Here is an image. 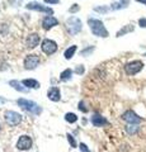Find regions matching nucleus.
Masks as SVG:
<instances>
[{
  "label": "nucleus",
  "instance_id": "nucleus-9",
  "mask_svg": "<svg viewBox=\"0 0 146 152\" xmlns=\"http://www.w3.org/2000/svg\"><path fill=\"white\" fill-rule=\"evenodd\" d=\"M32 147V138L29 136H21L17 142V148L21 151H28Z\"/></svg>",
  "mask_w": 146,
  "mask_h": 152
},
{
  "label": "nucleus",
  "instance_id": "nucleus-7",
  "mask_svg": "<svg viewBox=\"0 0 146 152\" xmlns=\"http://www.w3.org/2000/svg\"><path fill=\"white\" fill-rule=\"evenodd\" d=\"M41 48L46 55H52V53H55V52L57 51V43H56L55 41H52V39L46 38V39L42 41Z\"/></svg>",
  "mask_w": 146,
  "mask_h": 152
},
{
  "label": "nucleus",
  "instance_id": "nucleus-25",
  "mask_svg": "<svg viewBox=\"0 0 146 152\" xmlns=\"http://www.w3.org/2000/svg\"><path fill=\"white\" fill-rule=\"evenodd\" d=\"M67 141L70 142V145H71V147H73V148H75V147H76V142H75L74 137H73L71 134H67Z\"/></svg>",
  "mask_w": 146,
  "mask_h": 152
},
{
  "label": "nucleus",
  "instance_id": "nucleus-2",
  "mask_svg": "<svg viewBox=\"0 0 146 152\" xmlns=\"http://www.w3.org/2000/svg\"><path fill=\"white\" fill-rule=\"evenodd\" d=\"M17 104H18V105H19L22 109H24L26 112L31 113V114H40V113L42 112V108H41L37 103L32 102V100H28V99H24V98L18 99Z\"/></svg>",
  "mask_w": 146,
  "mask_h": 152
},
{
  "label": "nucleus",
  "instance_id": "nucleus-6",
  "mask_svg": "<svg viewBox=\"0 0 146 152\" xmlns=\"http://www.w3.org/2000/svg\"><path fill=\"white\" fill-rule=\"evenodd\" d=\"M122 119H123L127 124H140L144 119L141 117H139L134 110H126L122 114Z\"/></svg>",
  "mask_w": 146,
  "mask_h": 152
},
{
  "label": "nucleus",
  "instance_id": "nucleus-14",
  "mask_svg": "<svg viewBox=\"0 0 146 152\" xmlns=\"http://www.w3.org/2000/svg\"><path fill=\"white\" fill-rule=\"evenodd\" d=\"M130 5V0H113L111 4L112 10H121V9H126Z\"/></svg>",
  "mask_w": 146,
  "mask_h": 152
},
{
  "label": "nucleus",
  "instance_id": "nucleus-5",
  "mask_svg": "<svg viewBox=\"0 0 146 152\" xmlns=\"http://www.w3.org/2000/svg\"><path fill=\"white\" fill-rule=\"evenodd\" d=\"M4 118H5V122L8 123L9 126H18L19 123L22 122V115L19 113H17V112H13V110H7L5 113H4Z\"/></svg>",
  "mask_w": 146,
  "mask_h": 152
},
{
  "label": "nucleus",
  "instance_id": "nucleus-30",
  "mask_svg": "<svg viewBox=\"0 0 146 152\" xmlns=\"http://www.w3.org/2000/svg\"><path fill=\"white\" fill-rule=\"evenodd\" d=\"M139 26L141 28H146V18H140L139 19Z\"/></svg>",
  "mask_w": 146,
  "mask_h": 152
},
{
  "label": "nucleus",
  "instance_id": "nucleus-24",
  "mask_svg": "<svg viewBox=\"0 0 146 152\" xmlns=\"http://www.w3.org/2000/svg\"><path fill=\"white\" fill-rule=\"evenodd\" d=\"M93 51H94V46H90V47H87L85 50H83L80 53H81V56H88V55H90Z\"/></svg>",
  "mask_w": 146,
  "mask_h": 152
},
{
  "label": "nucleus",
  "instance_id": "nucleus-27",
  "mask_svg": "<svg viewBox=\"0 0 146 152\" xmlns=\"http://www.w3.org/2000/svg\"><path fill=\"white\" fill-rule=\"evenodd\" d=\"M79 148H80V151H81V152H92L88 148V146L85 143H80L79 145Z\"/></svg>",
  "mask_w": 146,
  "mask_h": 152
},
{
  "label": "nucleus",
  "instance_id": "nucleus-1",
  "mask_svg": "<svg viewBox=\"0 0 146 152\" xmlns=\"http://www.w3.org/2000/svg\"><path fill=\"white\" fill-rule=\"evenodd\" d=\"M88 24H89V28L94 36L97 37H102V38H107L109 36V33L106 29L104 27V23L99 19H95V18H89L88 19Z\"/></svg>",
  "mask_w": 146,
  "mask_h": 152
},
{
  "label": "nucleus",
  "instance_id": "nucleus-8",
  "mask_svg": "<svg viewBox=\"0 0 146 152\" xmlns=\"http://www.w3.org/2000/svg\"><path fill=\"white\" fill-rule=\"evenodd\" d=\"M26 8H27V9H29V10H36V12L47 13V14H50V15H52V14H54V10H52L51 8L45 7V5H42V4H40V3H36V1L28 3L27 5H26Z\"/></svg>",
  "mask_w": 146,
  "mask_h": 152
},
{
  "label": "nucleus",
  "instance_id": "nucleus-16",
  "mask_svg": "<svg viewBox=\"0 0 146 152\" xmlns=\"http://www.w3.org/2000/svg\"><path fill=\"white\" fill-rule=\"evenodd\" d=\"M135 31V27H134V24H126V26H123L121 28V29L116 33V37H122V36H125V34H127V33H131V32H134Z\"/></svg>",
  "mask_w": 146,
  "mask_h": 152
},
{
  "label": "nucleus",
  "instance_id": "nucleus-15",
  "mask_svg": "<svg viewBox=\"0 0 146 152\" xmlns=\"http://www.w3.org/2000/svg\"><path fill=\"white\" fill-rule=\"evenodd\" d=\"M47 96H48V99L52 102H59L61 99L60 89L56 88V86H52L51 89H48V91H47Z\"/></svg>",
  "mask_w": 146,
  "mask_h": 152
},
{
  "label": "nucleus",
  "instance_id": "nucleus-33",
  "mask_svg": "<svg viewBox=\"0 0 146 152\" xmlns=\"http://www.w3.org/2000/svg\"><path fill=\"white\" fill-rule=\"evenodd\" d=\"M137 3H141V4H144V5H146V0H136Z\"/></svg>",
  "mask_w": 146,
  "mask_h": 152
},
{
  "label": "nucleus",
  "instance_id": "nucleus-4",
  "mask_svg": "<svg viewBox=\"0 0 146 152\" xmlns=\"http://www.w3.org/2000/svg\"><path fill=\"white\" fill-rule=\"evenodd\" d=\"M66 27H67V31H69L70 34L75 36V34H78V33L81 31L83 23L76 17H70L67 20H66Z\"/></svg>",
  "mask_w": 146,
  "mask_h": 152
},
{
  "label": "nucleus",
  "instance_id": "nucleus-20",
  "mask_svg": "<svg viewBox=\"0 0 146 152\" xmlns=\"http://www.w3.org/2000/svg\"><path fill=\"white\" fill-rule=\"evenodd\" d=\"M76 50H78V47H76V46H70L69 48L64 52V57H65L66 60H71V58H73V56H74V53L76 52Z\"/></svg>",
  "mask_w": 146,
  "mask_h": 152
},
{
  "label": "nucleus",
  "instance_id": "nucleus-3",
  "mask_svg": "<svg viewBox=\"0 0 146 152\" xmlns=\"http://www.w3.org/2000/svg\"><path fill=\"white\" fill-rule=\"evenodd\" d=\"M142 69H144V62L140 60L130 61V62H127L125 65V72L128 76H134L136 74H139Z\"/></svg>",
  "mask_w": 146,
  "mask_h": 152
},
{
  "label": "nucleus",
  "instance_id": "nucleus-12",
  "mask_svg": "<svg viewBox=\"0 0 146 152\" xmlns=\"http://www.w3.org/2000/svg\"><path fill=\"white\" fill-rule=\"evenodd\" d=\"M40 41H41V37L40 34H37V33H32V34H29L27 37V42H26V45H27V48H36L37 46H38L40 43Z\"/></svg>",
  "mask_w": 146,
  "mask_h": 152
},
{
  "label": "nucleus",
  "instance_id": "nucleus-17",
  "mask_svg": "<svg viewBox=\"0 0 146 152\" xmlns=\"http://www.w3.org/2000/svg\"><path fill=\"white\" fill-rule=\"evenodd\" d=\"M22 84L24 85L27 89H38L41 86L40 83L37 81V80H33V79H26L22 81Z\"/></svg>",
  "mask_w": 146,
  "mask_h": 152
},
{
  "label": "nucleus",
  "instance_id": "nucleus-21",
  "mask_svg": "<svg viewBox=\"0 0 146 152\" xmlns=\"http://www.w3.org/2000/svg\"><path fill=\"white\" fill-rule=\"evenodd\" d=\"M71 75H73V70L71 69H66V70H64L60 74V80L61 81H67V80L71 79Z\"/></svg>",
  "mask_w": 146,
  "mask_h": 152
},
{
  "label": "nucleus",
  "instance_id": "nucleus-34",
  "mask_svg": "<svg viewBox=\"0 0 146 152\" xmlns=\"http://www.w3.org/2000/svg\"><path fill=\"white\" fill-rule=\"evenodd\" d=\"M145 56H146V53H145Z\"/></svg>",
  "mask_w": 146,
  "mask_h": 152
},
{
  "label": "nucleus",
  "instance_id": "nucleus-13",
  "mask_svg": "<svg viewBox=\"0 0 146 152\" xmlns=\"http://www.w3.org/2000/svg\"><path fill=\"white\" fill-rule=\"evenodd\" d=\"M90 122L94 127H104V126L109 124V122H108L103 115H101V114H94V115L90 118Z\"/></svg>",
  "mask_w": 146,
  "mask_h": 152
},
{
  "label": "nucleus",
  "instance_id": "nucleus-11",
  "mask_svg": "<svg viewBox=\"0 0 146 152\" xmlns=\"http://www.w3.org/2000/svg\"><path fill=\"white\" fill-rule=\"evenodd\" d=\"M57 24H59V20L52 15H47V17H45L43 19H42V28L46 29V31L51 29V28H54Z\"/></svg>",
  "mask_w": 146,
  "mask_h": 152
},
{
  "label": "nucleus",
  "instance_id": "nucleus-26",
  "mask_svg": "<svg viewBox=\"0 0 146 152\" xmlns=\"http://www.w3.org/2000/svg\"><path fill=\"white\" fill-rule=\"evenodd\" d=\"M78 108H79L83 113H87V112H88V108H85V104H84V102H80V103L78 104Z\"/></svg>",
  "mask_w": 146,
  "mask_h": 152
},
{
  "label": "nucleus",
  "instance_id": "nucleus-23",
  "mask_svg": "<svg viewBox=\"0 0 146 152\" xmlns=\"http://www.w3.org/2000/svg\"><path fill=\"white\" fill-rule=\"evenodd\" d=\"M111 7H107V5H102V7H95L94 8V12H98V13H102V14H106L109 12Z\"/></svg>",
  "mask_w": 146,
  "mask_h": 152
},
{
  "label": "nucleus",
  "instance_id": "nucleus-28",
  "mask_svg": "<svg viewBox=\"0 0 146 152\" xmlns=\"http://www.w3.org/2000/svg\"><path fill=\"white\" fill-rule=\"evenodd\" d=\"M84 71H85V69H84V66L83 65H79L76 69H75V72L79 74V75H83L84 74Z\"/></svg>",
  "mask_w": 146,
  "mask_h": 152
},
{
  "label": "nucleus",
  "instance_id": "nucleus-19",
  "mask_svg": "<svg viewBox=\"0 0 146 152\" xmlns=\"http://www.w3.org/2000/svg\"><path fill=\"white\" fill-rule=\"evenodd\" d=\"M125 129L130 136H135V134H137L139 133L140 127H139V124H127L125 127Z\"/></svg>",
  "mask_w": 146,
  "mask_h": 152
},
{
  "label": "nucleus",
  "instance_id": "nucleus-18",
  "mask_svg": "<svg viewBox=\"0 0 146 152\" xmlns=\"http://www.w3.org/2000/svg\"><path fill=\"white\" fill-rule=\"evenodd\" d=\"M9 85L13 88V89H15L18 90V91H21V93H28V89L23 86V84L19 83V81H17V80H12V81H9Z\"/></svg>",
  "mask_w": 146,
  "mask_h": 152
},
{
  "label": "nucleus",
  "instance_id": "nucleus-10",
  "mask_svg": "<svg viewBox=\"0 0 146 152\" xmlns=\"http://www.w3.org/2000/svg\"><path fill=\"white\" fill-rule=\"evenodd\" d=\"M40 64V57L37 55H28L24 58V67L27 70H34Z\"/></svg>",
  "mask_w": 146,
  "mask_h": 152
},
{
  "label": "nucleus",
  "instance_id": "nucleus-29",
  "mask_svg": "<svg viewBox=\"0 0 146 152\" xmlns=\"http://www.w3.org/2000/svg\"><path fill=\"white\" fill-rule=\"evenodd\" d=\"M79 9H80V7L78 5V4H74V5L69 9V12L70 13H76V12H79Z\"/></svg>",
  "mask_w": 146,
  "mask_h": 152
},
{
  "label": "nucleus",
  "instance_id": "nucleus-31",
  "mask_svg": "<svg viewBox=\"0 0 146 152\" xmlns=\"http://www.w3.org/2000/svg\"><path fill=\"white\" fill-rule=\"evenodd\" d=\"M45 3H47V4H57L59 0H45Z\"/></svg>",
  "mask_w": 146,
  "mask_h": 152
},
{
  "label": "nucleus",
  "instance_id": "nucleus-32",
  "mask_svg": "<svg viewBox=\"0 0 146 152\" xmlns=\"http://www.w3.org/2000/svg\"><path fill=\"white\" fill-rule=\"evenodd\" d=\"M5 102H7V99H4V98H1V96H0V104H4Z\"/></svg>",
  "mask_w": 146,
  "mask_h": 152
},
{
  "label": "nucleus",
  "instance_id": "nucleus-22",
  "mask_svg": "<svg viewBox=\"0 0 146 152\" xmlns=\"http://www.w3.org/2000/svg\"><path fill=\"white\" fill-rule=\"evenodd\" d=\"M65 121L69 123H75L78 121V117H76V114H74V113H66L65 114Z\"/></svg>",
  "mask_w": 146,
  "mask_h": 152
}]
</instances>
